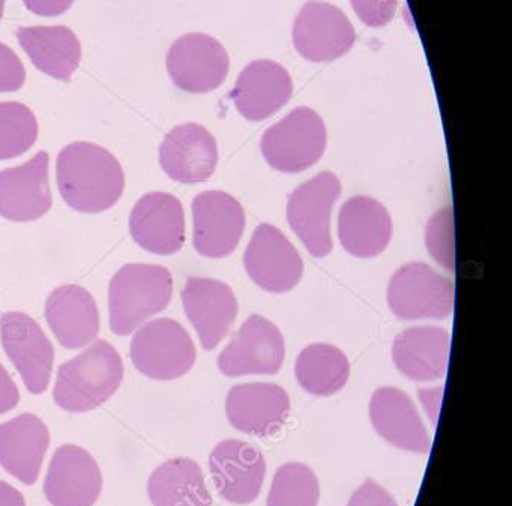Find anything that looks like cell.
<instances>
[{
  "mask_svg": "<svg viewBox=\"0 0 512 506\" xmlns=\"http://www.w3.org/2000/svg\"><path fill=\"white\" fill-rule=\"evenodd\" d=\"M56 182L62 199L74 211L100 214L121 200L125 173L118 158L103 146L76 142L59 152Z\"/></svg>",
  "mask_w": 512,
  "mask_h": 506,
  "instance_id": "1",
  "label": "cell"
},
{
  "mask_svg": "<svg viewBox=\"0 0 512 506\" xmlns=\"http://www.w3.org/2000/svg\"><path fill=\"white\" fill-rule=\"evenodd\" d=\"M124 374L118 350L109 341H95L58 368L53 400L65 412H91L116 394Z\"/></svg>",
  "mask_w": 512,
  "mask_h": 506,
  "instance_id": "2",
  "label": "cell"
},
{
  "mask_svg": "<svg viewBox=\"0 0 512 506\" xmlns=\"http://www.w3.org/2000/svg\"><path fill=\"white\" fill-rule=\"evenodd\" d=\"M173 277L164 266L130 263L109 284L110 329L119 337L133 334L146 320L169 307Z\"/></svg>",
  "mask_w": 512,
  "mask_h": 506,
  "instance_id": "3",
  "label": "cell"
},
{
  "mask_svg": "<svg viewBox=\"0 0 512 506\" xmlns=\"http://www.w3.org/2000/svg\"><path fill=\"white\" fill-rule=\"evenodd\" d=\"M326 142L328 134L323 119L308 107H298L265 131L260 148L272 169L299 173L322 158Z\"/></svg>",
  "mask_w": 512,
  "mask_h": 506,
  "instance_id": "4",
  "label": "cell"
},
{
  "mask_svg": "<svg viewBox=\"0 0 512 506\" xmlns=\"http://www.w3.org/2000/svg\"><path fill=\"white\" fill-rule=\"evenodd\" d=\"M134 367L154 380H175L196 364V346L187 329L173 319H155L143 325L131 340Z\"/></svg>",
  "mask_w": 512,
  "mask_h": 506,
  "instance_id": "5",
  "label": "cell"
},
{
  "mask_svg": "<svg viewBox=\"0 0 512 506\" xmlns=\"http://www.w3.org/2000/svg\"><path fill=\"white\" fill-rule=\"evenodd\" d=\"M388 305L401 320L446 319L454 311V284L427 263L410 262L392 275Z\"/></svg>",
  "mask_w": 512,
  "mask_h": 506,
  "instance_id": "6",
  "label": "cell"
},
{
  "mask_svg": "<svg viewBox=\"0 0 512 506\" xmlns=\"http://www.w3.org/2000/svg\"><path fill=\"white\" fill-rule=\"evenodd\" d=\"M340 194V179L322 172L289 197L287 220L311 256L326 257L332 251L331 214Z\"/></svg>",
  "mask_w": 512,
  "mask_h": 506,
  "instance_id": "7",
  "label": "cell"
},
{
  "mask_svg": "<svg viewBox=\"0 0 512 506\" xmlns=\"http://www.w3.org/2000/svg\"><path fill=\"white\" fill-rule=\"evenodd\" d=\"M0 341L28 391L44 394L52 377L55 347L37 320L20 311L2 314Z\"/></svg>",
  "mask_w": 512,
  "mask_h": 506,
  "instance_id": "8",
  "label": "cell"
},
{
  "mask_svg": "<svg viewBox=\"0 0 512 506\" xmlns=\"http://www.w3.org/2000/svg\"><path fill=\"white\" fill-rule=\"evenodd\" d=\"M284 355L286 344L280 329L271 320L253 314L218 356V368L229 377L268 376L280 371Z\"/></svg>",
  "mask_w": 512,
  "mask_h": 506,
  "instance_id": "9",
  "label": "cell"
},
{
  "mask_svg": "<svg viewBox=\"0 0 512 506\" xmlns=\"http://www.w3.org/2000/svg\"><path fill=\"white\" fill-rule=\"evenodd\" d=\"M356 32L346 14L328 2H307L293 23L296 52L310 62H332L352 50Z\"/></svg>",
  "mask_w": 512,
  "mask_h": 506,
  "instance_id": "10",
  "label": "cell"
},
{
  "mask_svg": "<svg viewBox=\"0 0 512 506\" xmlns=\"http://www.w3.org/2000/svg\"><path fill=\"white\" fill-rule=\"evenodd\" d=\"M230 59L220 41L205 34H188L170 47L167 71L170 79L188 94H208L223 85Z\"/></svg>",
  "mask_w": 512,
  "mask_h": 506,
  "instance_id": "11",
  "label": "cell"
},
{
  "mask_svg": "<svg viewBox=\"0 0 512 506\" xmlns=\"http://www.w3.org/2000/svg\"><path fill=\"white\" fill-rule=\"evenodd\" d=\"M248 277L271 293H286L295 289L304 274V262L292 242L280 229L260 224L254 230L244 256Z\"/></svg>",
  "mask_w": 512,
  "mask_h": 506,
  "instance_id": "12",
  "label": "cell"
},
{
  "mask_svg": "<svg viewBox=\"0 0 512 506\" xmlns=\"http://www.w3.org/2000/svg\"><path fill=\"white\" fill-rule=\"evenodd\" d=\"M193 245L209 259H223L238 247L245 230L241 203L224 191H205L193 200Z\"/></svg>",
  "mask_w": 512,
  "mask_h": 506,
  "instance_id": "13",
  "label": "cell"
},
{
  "mask_svg": "<svg viewBox=\"0 0 512 506\" xmlns=\"http://www.w3.org/2000/svg\"><path fill=\"white\" fill-rule=\"evenodd\" d=\"M103 491V473L94 455L77 445L59 446L44 479L53 506H94Z\"/></svg>",
  "mask_w": 512,
  "mask_h": 506,
  "instance_id": "14",
  "label": "cell"
},
{
  "mask_svg": "<svg viewBox=\"0 0 512 506\" xmlns=\"http://www.w3.org/2000/svg\"><path fill=\"white\" fill-rule=\"evenodd\" d=\"M209 470L218 494L235 505H248L259 497L266 475L262 451L242 440L227 439L212 449Z\"/></svg>",
  "mask_w": 512,
  "mask_h": 506,
  "instance_id": "15",
  "label": "cell"
},
{
  "mask_svg": "<svg viewBox=\"0 0 512 506\" xmlns=\"http://www.w3.org/2000/svg\"><path fill=\"white\" fill-rule=\"evenodd\" d=\"M128 226L134 242L149 253L172 256L184 247V206L172 194H145L134 205Z\"/></svg>",
  "mask_w": 512,
  "mask_h": 506,
  "instance_id": "16",
  "label": "cell"
},
{
  "mask_svg": "<svg viewBox=\"0 0 512 506\" xmlns=\"http://www.w3.org/2000/svg\"><path fill=\"white\" fill-rule=\"evenodd\" d=\"M49 163V154L41 151L28 163L0 172V217L29 223L52 209Z\"/></svg>",
  "mask_w": 512,
  "mask_h": 506,
  "instance_id": "17",
  "label": "cell"
},
{
  "mask_svg": "<svg viewBox=\"0 0 512 506\" xmlns=\"http://www.w3.org/2000/svg\"><path fill=\"white\" fill-rule=\"evenodd\" d=\"M181 298L203 349L214 350L238 316V301L232 287L212 278L191 277L185 283Z\"/></svg>",
  "mask_w": 512,
  "mask_h": 506,
  "instance_id": "18",
  "label": "cell"
},
{
  "mask_svg": "<svg viewBox=\"0 0 512 506\" xmlns=\"http://www.w3.org/2000/svg\"><path fill=\"white\" fill-rule=\"evenodd\" d=\"M160 164L164 173L179 184H202L217 169V140L202 125H178L161 143Z\"/></svg>",
  "mask_w": 512,
  "mask_h": 506,
  "instance_id": "19",
  "label": "cell"
},
{
  "mask_svg": "<svg viewBox=\"0 0 512 506\" xmlns=\"http://www.w3.org/2000/svg\"><path fill=\"white\" fill-rule=\"evenodd\" d=\"M289 412V395L274 383H242L227 394V418L242 433L272 436L281 430Z\"/></svg>",
  "mask_w": 512,
  "mask_h": 506,
  "instance_id": "20",
  "label": "cell"
},
{
  "mask_svg": "<svg viewBox=\"0 0 512 506\" xmlns=\"http://www.w3.org/2000/svg\"><path fill=\"white\" fill-rule=\"evenodd\" d=\"M293 94L289 71L274 61H254L242 70L232 91L238 112L248 121L260 122L280 112Z\"/></svg>",
  "mask_w": 512,
  "mask_h": 506,
  "instance_id": "21",
  "label": "cell"
},
{
  "mask_svg": "<svg viewBox=\"0 0 512 506\" xmlns=\"http://www.w3.org/2000/svg\"><path fill=\"white\" fill-rule=\"evenodd\" d=\"M47 323L65 349H83L100 334V311L94 296L77 284H64L46 302Z\"/></svg>",
  "mask_w": 512,
  "mask_h": 506,
  "instance_id": "22",
  "label": "cell"
},
{
  "mask_svg": "<svg viewBox=\"0 0 512 506\" xmlns=\"http://www.w3.org/2000/svg\"><path fill=\"white\" fill-rule=\"evenodd\" d=\"M370 419L377 434L395 448L416 454L430 451L427 428L412 398L401 389H377L370 401Z\"/></svg>",
  "mask_w": 512,
  "mask_h": 506,
  "instance_id": "23",
  "label": "cell"
},
{
  "mask_svg": "<svg viewBox=\"0 0 512 506\" xmlns=\"http://www.w3.org/2000/svg\"><path fill=\"white\" fill-rule=\"evenodd\" d=\"M49 445V428L34 413H22L0 424V466L22 484L38 481Z\"/></svg>",
  "mask_w": 512,
  "mask_h": 506,
  "instance_id": "24",
  "label": "cell"
},
{
  "mask_svg": "<svg viewBox=\"0 0 512 506\" xmlns=\"http://www.w3.org/2000/svg\"><path fill=\"white\" fill-rule=\"evenodd\" d=\"M338 238L347 253L361 259L379 256L392 238L388 209L373 197L347 200L338 217Z\"/></svg>",
  "mask_w": 512,
  "mask_h": 506,
  "instance_id": "25",
  "label": "cell"
},
{
  "mask_svg": "<svg viewBox=\"0 0 512 506\" xmlns=\"http://www.w3.org/2000/svg\"><path fill=\"white\" fill-rule=\"evenodd\" d=\"M392 361L413 382L442 379L448 370L449 332L437 326H415L395 338Z\"/></svg>",
  "mask_w": 512,
  "mask_h": 506,
  "instance_id": "26",
  "label": "cell"
},
{
  "mask_svg": "<svg viewBox=\"0 0 512 506\" xmlns=\"http://www.w3.org/2000/svg\"><path fill=\"white\" fill-rule=\"evenodd\" d=\"M17 40L41 73L61 82H70L82 61L79 38L67 26L20 28Z\"/></svg>",
  "mask_w": 512,
  "mask_h": 506,
  "instance_id": "27",
  "label": "cell"
},
{
  "mask_svg": "<svg viewBox=\"0 0 512 506\" xmlns=\"http://www.w3.org/2000/svg\"><path fill=\"white\" fill-rule=\"evenodd\" d=\"M148 494L154 506H212L202 467L191 458L160 464L149 476Z\"/></svg>",
  "mask_w": 512,
  "mask_h": 506,
  "instance_id": "28",
  "label": "cell"
},
{
  "mask_svg": "<svg viewBox=\"0 0 512 506\" xmlns=\"http://www.w3.org/2000/svg\"><path fill=\"white\" fill-rule=\"evenodd\" d=\"M295 376L311 395L329 397L346 386L350 376L349 359L331 344H311L296 359Z\"/></svg>",
  "mask_w": 512,
  "mask_h": 506,
  "instance_id": "29",
  "label": "cell"
},
{
  "mask_svg": "<svg viewBox=\"0 0 512 506\" xmlns=\"http://www.w3.org/2000/svg\"><path fill=\"white\" fill-rule=\"evenodd\" d=\"M319 497L316 473L305 464L287 463L272 479L266 506H317Z\"/></svg>",
  "mask_w": 512,
  "mask_h": 506,
  "instance_id": "30",
  "label": "cell"
},
{
  "mask_svg": "<svg viewBox=\"0 0 512 506\" xmlns=\"http://www.w3.org/2000/svg\"><path fill=\"white\" fill-rule=\"evenodd\" d=\"M38 122L28 106L0 103V161L26 154L38 139Z\"/></svg>",
  "mask_w": 512,
  "mask_h": 506,
  "instance_id": "31",
  "label": "cell"
},
{
  "mask_svg": "<svg viewBox=\"0 0 512 506\" xmlns=\"http://www.w3.org/2000/svg\"><path fill=\"white\" fill-rule=\"evenodd\" d=\"M425 245L428 253L443 268H455L454 214L449 206L434 212L425 229Z\"/></svg>",
  "mask_w": 512,
  "mask_h": 506,
  "instance_id": "32",
  "label": "cell"
},
{
  "mask_svg": "<svg viewBox=\"0 0 512 506\" xmlns=\"http://www.w3.org/2000/svg\"><path fill=\"white\" fill-rule=\"evenodd\" d=\"M353 11L370 28H383L394 19L398 0H350Z\"/></svg>",
  "mask_w": 512,
  "mask_h": 506,
  "instance_id": "33",
  "label": "cell"
},
{
  "mask_svg": "<svg viewBox=\"0 0 512 506\" xmlns=\"http://www.w3.org/2000/svg\"><path fill=\"white\" fill-rule=\"evenodd\" d=\"M26 82V70L13 49L0 43V92H16Z\"/></svg>",
  "mask_w": 512,
  "mask_h": 506,
  "instance_id": "34",
  "label": "cell"
},
{
  "mask_svg": "<svg viewBox=\"0 0 512 506\" xmlns=\"http://www.w3.org/2000/svg\"><path fill=\"white\" fill-rule=\"evenodd\" d=\"M347 506H398L388 490L377 484L374 479H367L350 497Z\"/></svg>",
  "mask_w": 512,
  "mask_h": 506,
  "instance_id": "35",
  "label": "cell"
},
{
  "mask_svg": "<svg viewBox=\"0 0 512 506\" xmlns=\"http://www.w3.org/2000/svg\"><path fill=\"white\" fill-rule=\"evenodd\" d=\"M20 403V391L4 365L0 364V415L16 409Z\"/></svg>",
  "mask_w": 512,
  "mask_h": 506,
  "instance_id": "36",
  "label": "cell"
},
{
  "mask_svg": "<svg viewBox=\"0 0 512 506\" xmlns=\"http://www.w3.org/2000/svg\"><path fill=\"white\" fill-rule=\"evenodd\" d=\"M31 13L41 17H58L73 7L74 0H23Z\"/></svg>",
  "mask_w": 512,
  "mask_h": 506,
  "instance_id": "37",
  "label": "cell"
},
{
  "mask_svg": "<svg viewBox=\"0 0 512 506\" xmlns=\"http://www.w3.org/2000/svg\"><path fill=\"white\" fill-rule=\"evenodd\" d=\"M0 506H26L25 496L2 479H0Z\"/></svg>",
  "mask_w": 512,
  "mask_h": 506,
  "instance_id": "38",
  "label": "cell"
},
{
  "mask_svg": "<svg viewBox=\"0 0 512 506\" xmlns=\"http://www.w3.org/2000/svg\"><path fill=\"white\" fill-rule=\"evenodd\" d=\"M443 388L425 389L421 391L422 403L427 407V412H433V404L436 409H439L440 400H442ZM436 413V412H434Z\"/></svg>",
  "mask_w": 512,
  "mask_h": 506,
  "instance_id": "39",
  "label": "cell"
},
{
  "mask_svg": "<svg viewBox=\"0 0 512 506\" xmlns=\"http://www.w3.org/2000/svg\"><path fill=\"white\" fill-rule=\"evenodd\" d=\"M4 11H5V0H0V20H2V17H4Z\"/></svg>",
  "mask_w": 512,
  "mask_h": 506,
  "instance_id": "40",
  "label": "cell"
}]
</instances>
